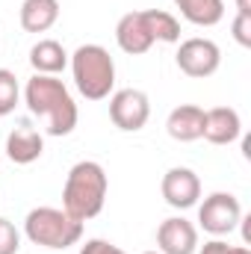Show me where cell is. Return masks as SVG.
Segmentation results:
<instances>
[{"instance_id":"cell-1","label":"cell","mask_w":251,"mask_h":254,"mask_svg":"<svg viewBox=\"0 0 251 254\" xmlns=\"http://www.w3.org/2000/svg\"><path fill=\"white\" fill-rule=\"evenodd\" d=\"M24 104L33 116H39L45 122L48 136H68L80 122V113H77V104H74L68 86L51 74H33L27 80Z\"/></svg>"},{"instance_id":"cell-2","label":"cell","mask_w":251,"mask_h":254,"mask_svg":"<svg viewBox=\"0 0 251 254\" xmlns=\"http://www.w3.org/2000/svg\"><path fill=\"white\" fill-rule=\"evenodd\" d=\"M107 190H110V181H107L104 166L95 160H80L71 166V172L65 178L63 210L77 222H89L104 210Z\"/></svg>"},{"instance_id":"cell-3","label":"cell","mask_w":251,"mask_h":254,"mask_svg":"<svg viewBox=\"0 0 251 254\" xmlns=\"http://www.w3.org/2000/svg\"><path fill=\"white\" fill-rule=\"evenodd\" d=\"M74 86L86 101H104L116 89V63L104 45H80L71 57Z\"/></svg>"},{"instance_id":"cell-4","label":"cell","mask_w":251,"mask_h":254,"mask_svg":"<svg viewBox=\"0 0 251 254\" xmlns=\"http://www.w3.org/2000/svg\"><path fill=\"white\" fill-rule=\"evenodd\" d=\"M24 234L33 246L63 252L83 240V222L71 219L60 207H36L24 219Z\"/></svg>"},{"instance_id":"cell-5","label":"cell","mask_w":251,"mask_h":254,"mask_svg":"<svg viewBox=\"0 0 251 254\" xmlns=\"http://www.w3.org/2000/svg\"><path fill=\"white\" fill-rule=\"evenodd\" d=\"M240 219H243V204L231 192H213L198 204V225L213 237H225L237 231Z\"/></svg>"},{"instance_id":"cell-6","label":"cell","mask_w":251,"mask_h":254,"mask_svg":"<svg viewBox=\"0 0 251 254\" xmlns=\"http://www.w3.org/2000/svg\"><path fill=\"white\" fill-rule=\"evenodd\" d=\"M175 60H178V68H181L187 77L204 80V77H213V74L219 71V65H222V51H219V45H216L213 39L195 36V39L181 42Z\"/></svg>"},{"instance_id":"cell-7","label":"cell","mask_w":251,"mask_h":254,"mask_svg":"<svg viewBox=\"0 0 251 254\" xmlns=\"http://www.w3.org/2000/svg\"><path fill=\"white\" fill-rule=\"evenodd\" d=\"M110 119L125 133H136L151 119V101L142 89H119L110 95Z\"/></svg>"},{"instance_id":"cell-8","label":"cell","mask_w":251,"mask_h":254,"mask_svg":"<svg viewBox=\"0 0 251 254\" xmlns=\"http://www.w3.org/2000/svg\"><path fill=\"white\" fill-rule=\"evenodd\" d=\"M160 190H163V198H166L169 207H175V210H189V207H195L198 198H201V178H198L192 169H187V166H175V169H169V172L163 175Z\"/></svg>"},{"instance_id":"cell-9","label":"cell","mask_w":251,"mask_h":254,"mask_svg":"<svg viewBox=\"0 0 251 254\" xmlns=\"http://www.w3.org/2000/svg\"><path fill=\"white\" fill-rule=\"evenodd\" d=\"M157 252L160 254H195L198 252V228L184 219L172 216L157 228Z\"/></svg>"},{"instance_id":"cell-10","label":"cell","mask_w":251,"mask_h":254,"mask_svg":"<svg viewBox=\"0 0 251 254\" xmlns=\"http://www.w3.org/2000/svg\"><path fill=\"white\" fill-rule=\"evenodd\" d=\"M116 42L130 57H142V54H148L157 45L154 36H151V30H148L145 12H127V15L119 18V24H116Z\"/></svg>"},{"instance_id":"cell-11","label":"cell","mask_w":251,"mask_h":254,"mask_svg":"<svg viewBox=\"0 0 251 254\" xmlns=\"http://www.w3.org/2000/svg\"><path fill=\"white\" fill-rule=\"evenodd\" d=\"M243 136V119L234 107H213L204 110V133L201 139H207L210 145H231Z\"/></svg>"},{"instance_id":"cell-12","label":"cell","mask_w":251,"mask_h":254,"mask_svg":"<svg viewBox=\"0 0 251 254\" xmlns=\"http://www.w3.org/2000/svg\"><path fill=\"white\" fill-rule=\"evenodd\" d=\"M42 151H45V136L36 127H30L24 122V125L9 130V136H6V157L12 163L30 166V163H36L42 157Z\"/></svg>"},{"instance_id":"cell-13","label":"cell","mask_w":251,"mask_h":254,"mask_svg":"<svg viewBox=\"0 0 251 254\" xmlns=\"http://www.w3.org/2000/svg\"><path fill=\"white\" fill-rule=\"evenodd\" d=\"M166 130L175 142H195L204 133V110L195 104H181L169 113Z\"/></svg>"},{"instance_id":"cell-14","label":"cell","mask_w":251,"mask_h":254,"mask_svg":"<svg viewBox=\"0 0 251 254\" xmlns=\"http://www.w3.org/2000/svg\"><path fill=\"white\" fill-rule=\"evenodd\" d=\"M18 18L24 33H48L60 21V0H24Z\"/></svg>"},{"instance_id":"cell-15","label":"cell","mask_w":251,"mask_h":254,"mask_svg":"<svg viewBox=\"0 0 251 254\" xmlns=\"http://www.w3.org/2000/svg\"><path fill=\"white\" fill-rule=\"evenodd\" d=\"M30 65L36 68V74L57 77L60 71H65V65H68V51H65L57 39H39L30 48Z\"/></svg>"},{"instance_id":"cell-16","label":"cell","mask_w":251,"mask_h":254,"mask_svg":"<svg viewBox=\"0 0 251 254\" xmlns=\"http://www.w3.org/2000/svg\"><path fill=\"white\" fill-rule=\"evenodd\" d=\"M181 18L195 27H216L225 18V0H172Z\"/></svg>"},{"instance_id":"cell-17","label":"cell","mask_w":251,"mask_h":254,"mask_svg":"<svg viewBox=\"0 0 251 254\" xmlns=\"http://www.w3.org/2000/svg\"><path fill=\"white\" fill-rule=\"evenodd\" d=\"M142 12H145V21H148L154 42H163V45L181 42V21L172 12H166V9H142Z\"/></svg>"},{"instance_id":"cell-18","label":"cell","mask_w":251,"mask_h":254,"mask_svg":"<svg viewBox=\"0 0 251 254\" xmlns=\"http://www.w3.org/2000/svg\"><path fill=\"white\" fill-rule=\"evenodd\" d=\"M18 98H21L18 77L9 68H0V116H9L18 107Z\"/></svg>"},{"instance_id":"cell-19","label":"cell","mask_w":251,"mask_h":254,"mask_svg":"<svg viewBox=\"0 0 251 254\" xmlns=\"http://www.w3.org/2000/svg\"><path fill=\"white\" fill-rule=\"evenodd\" d=\"M18 249H21V234H18V228H15L9 219L0 216V254H18Z\"/></svg>"},{"instance_id":"cell-20","label":"cell","mask_w":251,"mask_h":254,"mask_svg":"<svg viewBox=\"0 0 251 254\" xmlns=\"http://www.w3.org/2000/svg\"><path fill=\"white\" fill-rule=\"evenodd\" d=\"M231 33H234V39H237L243 48H251V15H240V12H237V18H234V24H231Z\"/></svg>"},{"instance_id":"cell-21","label":"cell","mask_w":251,"mask_h":254,"mask_svg":"<svg viewBox=\"0 0 251 254\" xmlns=\"http://www.w3.org/2000/svg\"><path fill=\"white\" fill-rule=\"evenodd\" d=\"M80 254H127L125 249L113 246L110 240H86L80 246Z\"/></svg>"},{"instance_id":"cell-22","label":"cell","mask_w":251,"mask_h":254,"mask_svg":"<svg viewBox=\"0 0 251 254\" xmlns=\"http://www.w3.org/2000/svg\"><path fill=\"white\" fill-rule=\"evenodd\" d=\"M198 254H231V246L225 243V240H210V243H204L201 249H198Z\"/></svg>"},{"instance_id":"cell-23","label":"cell","mask_w":251,"mask_h":254,"mask_svg":"<svg viewBox=\"0 0 251 254\" xmlns=\"http://www.w3.org/2000/svg\"><path fill=\"white\" fill-rule=\"evenodd\" d=\"M237 12L240 15H251V0H237Z\"/></svg>"},{"instance_id":"cell-24","label":"cell","mask_w":251,"mask_h":254,"mask_svg":"<svg viewBox=\"0 0 251 254\" xmlns=\"http://www.w3.org/2000/svg\"><path fill=\"white\" fill-rule=\"evenodd\" d=\"M231 254H251L249 246H231Z\"/></svg>"},{"instance_id":"cell-25","label":"cell","mask_w":251,"mask_h":254,"mask_svg":"<svg viewBox=\"0 0 251 254\" xmlns=\"http://www.w3.org/2000/svg\"><path fill=\"white\" fill-rule=\"evenodd\" d=\"M142 254H160V252H142Z\"/></svg>"}]
</instances>
